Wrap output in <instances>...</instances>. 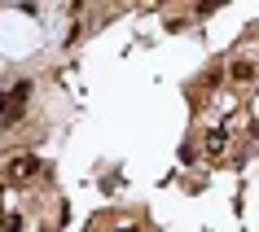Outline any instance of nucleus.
Returning <instances> with one entry per match:
<instances>
[{
	"label": "nucleus",
	"mask_w": 259,
	"mask_h": 232,
	"mask_svg": "<svg viewBox=\"0 0 259 232\" xmlns=\"http://www.w3.org/2000/svg\"><path fill=\"white\" fill-rule=\"evenodd\" d=\"M35 171H40V158H35V153H9V158H5V176L18 180V184L31 180Z\"/></svg>",
	"instance_id": "f257e3e1"
},
{
	"label": "nucleus",
	"mask_w": 259,
	"mask_h": 232,
	"mask_svg": "<svg viewBox=\"0 0 259 232\" xmlns=\"http://www.w3.org/2000/svg\"><path fill=\"white\" fill-rule=\"evenodd\" d=\"M202 149H206V158H224V153H229V127H224V123L211 127L206 140H202Z\"/></svg>",
	"instance_id": "f03ea898"
},
{
	"label": "nucleus",
	"mask_w": 259,
	"mask_h": 232,
	"mask_svg": "<svg viewBox=\"0 0 259 232\" xmlns=\"http://www.w3.org/2000/svg\"><path fill=\"white\" fill-rule=\"evenodd\" d=\"M250 75H255V66H250V62H237V66H233V79H250Z\"/></svg>",
	"instance_id": "7ed1b4c3"
},
{
	"label": "nucleus",
	"mask_w": 259,
	"mask_h": 232,
	"mask_svg": "<svg viewBox=\"0 0 259 232\" xmlns=\"http://www.w3.org/2000/svg\"><path fill=\"white\" fill-rule=\"evenodd\" d=\"M0 123H9V92H0Z\"/></svg>",
	"instance_id": "20e7f679"
},
{
	"label": "nucleus",
	"mask_w": 259,
	"mask_h": 232,
	"mask_svg": "<svg viewBox=\"0 0 259 232\" xmlns=\"http://www.w3.org/2000/svg\"><path fill=\"white\" fill-rule=\"evenodd\" d=\"M0 215H5V189H0Z\"/></svg>",
	"instance_id": "39448f33"
},
{
	"label": "nucleus",
	"mask_w": 259,
	"mask_h": 232,
	"mask_svg": "<svg viewBox=\"0 0 259 232\" xmlns=\"http://www.w3.org/2000/svg\"><path fill=\"white\" fill-rule=\"evenodd\" d=\"M123 232H137V228H123Z\"/></svg>",
	"instance_id": "423d86ee"
}]
</instances>
